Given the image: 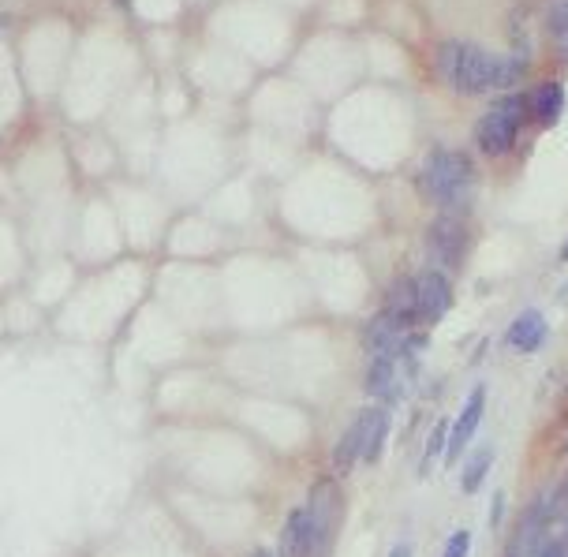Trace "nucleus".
<instances>
[{"mask_svg": "<svg viewBox=\"0 0 568 557\" xmlns=\"http://www.w3.org/2000/svg\"><path fill=\"white\" fill-rule=\"evenodd\" d=\"M426 247V262L441 273H456L464 270V258L471 251V232L464 225L460 214H438L430 221V229L423 236Z\"/></svg>", "mask_w": 568, "mask_h": 557, "instance_id": "20e7f679", "label": "nucleus"}, {"mask_svg": "<svg viewBox=\"0 0 568 557\" xmlns=\"http://www.w3.org/2000/svg\"><path fill=\"white\" fill-rule=\"evenodd\" d=\"M531 116V101L524 94H509V98L494 101L486 116L475 124V146L483 150L486 158H501L509 154L520 131H524V120Z\"/></svg>", "mask_w": 568, "mask_h": 557, "instance_id": "7ed1b4c3", "label": "nucleus"}, {"mask_svg": "<svg viewBox=\"0 0 568 557\" xmlns=\"http://www.w3.org/2000/svg\"><path fill=\"white\" fill-rule=\"evenodd\" d=\"M557 535H561V539H565V543H568V513H565V520L557 524Z\"/></svg>", "mask_w": 568, "mask_h": 557, "instance_id": "5701e85b", "label": "nucleus"}, {"mask_svg": "<svg viewBox=\"0 0 568 557\" xmlns=\"http://www.w3.org/2000/svg\"><path fill=\"white\" fill-rule=\"evenodd\" d=\"M247 557H281V550H270V546H258V550H251Z\"/></svg>", "mask_w": 568, "mask_h": 557, "instance_id": "4be33fe9", "label": "nucleus"}, {"mask_svg": "<svg viewBox=\"0 0 568 557\" xmlns=\"http://www.w3.org/2000/svg\"><path fill=\"white\" fill-rule=\"evenodd\" d=\"M434 72L456 94H490V90H509L524 79L527 60L516 53H490L471 42H441L434 53Z\"/></svg>", "mask_w": 568, "mask_h": 557, "instance_id": "f257e3e1", "label": "nucleus"}, {"mask_svg": "<svg viewBox=\"0 0 568 557\" xmlns=\"http://www.w3.org/2000/svg\"><path fill=\"white\" fill-rule=\"evenodd\" d=\"M542 27H546V34H550L561 49H568V0H554V4L546 8Z\"/></svg>", "mask_w": 568, "mask_h": 557, "instance_id": "a211bd4d", "label": "nucleus"}, {"mask_svg": "<svg viewBox=\"0 0 568 557\" xmlns=\"http://www.w3.org/2000/svg\"><path fill=\"white\" fill-rule=\"evenodd\" d=\"M389 427H393V412L382 404H367V445H363V464H378L382 449L389 442Z\"/></svg>", "mask_w": 568, "mask_h": 557, "instance_id": "ddd939ff", "label": "nucleus"}, {"mask_svg": "<svg viewBox=\"0 0 568 557\" xmlns=\"http://www.w3.org/2000/svg\"><path fill=\"white\" fill-rule=\"evenodd\" d=\"M456 292L449 273L426 266L423 273H415V311H419V326H438L441 318L453 311Z\"/></svg>", "mask_w": 568, "mask_h": 557, "instance_id": "423d86ee", "label": "nucleus"}, {"mask_svg": "<svg viewBox=\"0 0 568 557\" xmlns=\"http://www.w3.org/2000/svg\"><path fill=\"white\" fill-rule=\"evenodd\" d=\"M490 468H494V445H479L468 457V464H464V472H460V490L464 494H479Z\"/></svg>", "mask_w": 568, "mask_h": 557, "instance_id": "2eb2a0df", "label": "nucleus"}, {"mask_svg": "<svg viewBox=\"0 0 568 557\" xmlns=\"http://www.w3.org/2000/svg\"><path fill=\"white\" fill-rule=\"evenodd\" d=\"M303 505L311 509L314 535H318V554L314 557H329V550H333V543H337V535H341L344 513H348V505H344V490H341V483H337V475H322V479H314L311 494H307Z\"/></svg>", "mask_w": 568, "mask_h": 557, "instance_id": "39448f33", "label": "nucleus"}, {"mask_svg": "<svg viewBox=\"0 0 568 557\" xmlns=\"http://www.w3.org/2000/svg\"><path fill=\"white\" fill-rule=\"evenodd\" d=\"M561 262H568V243L561 247Z\"/></svg>", "mask_w": 568, "mask_h": 557, "instance_id": "b1692460", "label": "nucleus"}, {"mask_svg": "<svg viewBox=\"0 0 568 557\" xmlns=\"http://www.w3.org/2000/svg\"><path fill=\"white\" fill-rule=\"evenodd\" d=\"M363 445H367V408H359L352 415V423L344 427V434L337 438L333 453H329V468H333L337 479L352 475L363 464Z\"/></svg>", "mask_w": 568, "mask_h": 557, "instance_id": "9d476101", "label": "nucleus"}, {"mask_svg": "<svg viewBox=\"0 0 568 557\" xmlns=\"http://www.w3.org/2000/svg\"><path fill=\"white\" fill-rule=\"evenodd\" d=\"M546 337H550V322L535 307L520 311L509 322V329H505V344H509L516 356H535L542 344H546Z\"/></svg>", "mask_w": 568, "mask_h": 557, "instance_id": "9b49d317", "label": "nucleus"}, {"mask_svg": "<svg viewBox=\"0 0 568 557\" xmlns=\"http://www.w3.org/2000/svg\"><path fill=\"white\" fill-rule=\"evenodd\" d=\"M483 415H486V382H479V386L468 393L460 415L453 419V427H449V445H445V457H441L445 468H453V464L464 460L468 445L475 442V434H479V427H483Z\"/></svg>", "mask_w": 568, "mask_h": 557, "instance_id": "6e6552de", "label": "nucleus"}, {"mask_svg": "<svg viewBox=\"0 0 568 557\" xmlns=\"http://www.w3.org/2000/svg\"><path fill=\"white\" fill-rule=\"evenodd\" d=\"M565 457H568V445H565Z\"/></svg>", "mask_w": 568, "mask_h": 557, "instance_id": "bb28decb", "label": "nucleus"}, {"mask_svg": "<svg viewBox=\"0 0 568 557\" xmlns=\"http://www.w3.org/2000/svg\"><path fill=\"white\" fill-rule=\"evenodd\" d=\"M412 329H419L415 322H408L404 315H397V311H389V307H382V311H374V315L367 318V326H363V333H359V341H363V356H397V348L404 344V337L412 333Z\"/></svg>", "mask_w": 568, "mask_h": 557, "instance_id": "1a4fd4ad", "label": "nucleus"}, {"mask_svg": "<svg viewBox=\"0 0 568 557\" xmlns=\"http://www.w3.org/2000/svg\"><path fill=\"white\" fill-rule=\"evenodd\" d=\"M441 557H471V531L468 528H456L449 539H445V550Z\"/></svg>", "mask_w": 568, "mask_h": 557, "instance_id": "6ab92c4d", "label": "nucleus"}, {"mask_svg": "<svg viewBox=\"0 0 568 557\" xmlns=\"http://www.w3.org/2000/svg\"><path fill=\"white\" fill-rule=\"evenodd\" d=\"M527 101H531V116L539 120L542 128H550V124H557L561 109H565V90L557 83H542Z\"/></svg>", "mask_w": 568, "mask_h": 557, "instance_id": "4468645a", "label": "nucleus"}, {"mask_svg": "<svg viewBox=\"0 0 568 557\" xmlns=\"http://www.w3.org/2000/svg\"><path fill=\"white\" fill-rule=\"evenodd\" d=\"M408 378L400 371V359L389 352V356H370L367 359V374H363V393H367L374 404H382L389 412H397V404L408 397Z\"/></svg>", "mask_w": 568, "mask_h": 557, "instance_id": "0eeeda50", "label": "nucleus"}, {"mask_svg": "<svg viewBox=\"0 0 568 557\" xmlns=\"http://www.w3.org/2000/svg\"><path fill=\"white\" fill-rule=\"evenodd\" d=\"M449 427H453L449 419H438V423H434V430L426 434L423 460H419V468H415V475H419V479H423V475L430 472V464H434V460L445 457V445H449Z\"/></svg>", "mask_w": 568, "mask_h": 557, "instance_id": "f3484780", "label": "nucleus"}, {"mask_svg": "<svg viewBox=\"0 0 568 557\" xmlns=\"http://www.w3.org/2000/svg\"><path fill=\"white\" fill-rule=\"evenodd\" d=\"M4 27H8V15H0V30H4Z\"/></svg>", "mask_w": 568, "mask_h": 557, "instance_id": "393cba45", "label": "nucleus"}, {"mask_svg": "<svg viewBox=\"0 0 568 557\" xmlns=\"http://www.w3.org/2000/svg\"><path fill=\"white\" fill-rule=\"evenodd\" d=\"M389 557H412V546H408V543H397L393 550H389Z\"/></svg>", "mask_w": 568, "mask_h": 557, "instance_id": "412c9836", "label": "nucleus"}, {"mask_svg": "<svg viewBox=\"0 0 568 557\" xmlns=\"http://www.w3.org/2000/svg\"><path fill=\"white\" fill-rule=\"evenodd\" d=\"M415 187L430 206H438L441 214H456V206H464L475 191V161L464 150L438 146L430 150L423 169L415 176Z\"/></svg>", "mask_w": 568, "mask_h": 557, "instance_id": "f03ea898", "label": "nucleus"}, {"mask_svg": "<svg viewBox=\"0 0 568 557\" xmlns=\"http://www.w3.org/2000/svg\"><path fill=\"white\" fill-rule=\"evenodd\" d=\"M501 516H505V490L494 494V505H490V528H501Z\"/></svg>", "mask_w": 568, "mask_h": 557, "instance_id": "aec40b11", "label": "nucleus"}, {"mask_svg": "<svg viewBox=\"0 0 568 557\" xmlns=\"http://www.w3.org/2000/svg\"><path fill=\"white\" fill-rule=\"evenodd\" d=\"M281 557H314L318 554V535H314V520L307 505H296L281 531Z\"/></svg>", "mask_w": 568, "mask_h": 557, "instance_id": "f8f14e48", "label": "nucleus"}, {"mask_svg": "<svg viewBox=\"0 0 568 557\" xmlns=\"http://www.w3.org/2000/svg\"><path fill=\"white\" fill-rule=\"evenodd\" d=\"M565 557H568V543H565Z\"/></svg>", "mask_w": 568, "mask_h": 557, "instance_id": "a878e982", "label": "nucleus"}, {"mask_svg": "<svg viewBox=\"0 0 568 557\" xmlns=\"http://www.w3.org/2000/svg\"><path fill=\"white\" fill-rule=\"evenodd\" d=\"M382 307L397 311V315H404L408 322L419 326V311H415V277H397V281L389 285V292H385Z\"/></svg>", "mask_w": 568, "mask_h": 557, "instance_id": "dca6fc26", "label": "nucleus"}]
</instances>
